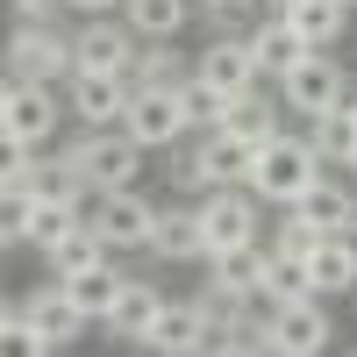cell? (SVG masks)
I'll return each mask as SVG.
<instances>
[{
  "label": "cell",
  "instance_id": "6da1fadb",
  "mask_svg": "<svg viewBox=\"0 0 357 357\" xmlns=\"http://www.w3.org/2000/svg\"><path fill=\"white\" fill-rule=\"evenodd\" d=\"M65 158L79 165V178L93 193H114V186H143V143L129 136V129H79L72 143H65Z\"/></svg>",
  "mask_w": 357,
  "mask_h": 357
},
{
  "label": "cell",
  "instance_id": "7a4b0ae2",
  "mask_svg": "<svg viewBox=\"0 0 357 357\" xmlns=\"http://www.w3.org/2000/svg\"><path fill=\"white\" fill-rule=\"evenodd\" d=\"M65 100H57L50 79H8V93H0V143L8 151H43L65 122Z\"/></svg>",
  "mask_w": 357,
  "mask_h": 357
},
{
  "label": "cell",
  "instance_id": "3957f363",
  "mask_svg": "<svg viewBox=\"0 0 357 357\" xmlns=\"http://www.w3.org/2000/svg\"><path fill=\"white\" fill-rule=\"evenodd\" d=\"M329 172L321 165V151H314V136H272L257 151V172H250V186H257V200L264 207H293L314 178Z\"/></svg>",
  "mask_w": 357,
  "mask_h": 357
},
{
  "label": "cell",
  "instance_id": "277c9868",
  "mask_svg": "<svg viewBox=\"0 0 357 357\" xmlns=\"http://www.w3.org/2000/svg\"><path fill=\"white\" fill-rule=\"evenodd\" d=\"M22 314H29V329H22V343H15V350H29V357H43V350H65V343H79L86 329H93V314H86V307L72 301V286H65V279H43V286H29Z\"/></svg>",
  "mask_w": 357,
  "mask_h": 357
},
{
  "label": "cell",
  "instance_id": "5b68a950",
  "mask_svg": "<svg viewBox=\"0 0 357 357\" xmlns=\"http://www.w3.org/2000/svg\"><path fill=\"white\" fill-rule=\"evenodd\" d=\"M72 65H79V43H72L65 22H15V36H8V79H50V86H65Z\"/></svg>",
  "mask_w": 357,
  "mask_h": 357
},
{
  "label": "cell",
  "instance_id": "8992f818",
  "mask_svg": "<svg viewBox=\"0 0 357 357\" xmlns=\"http://www.w3.org/2000/svg\"><path fill=\"white\" fill-rule=\"evenodd\" d=\"M86 222H93L107 243H114V257L122 250H151V236H158V200L143 193V186H114V193H93L79 207Z\"/></svg>",
  "mask_w": 357,
  "mask_h": 357
},
{
  "label": "cell",
  "instance_id": "52a82bcc",
  "mask_svg": "<svg viewBox=\"0 0 357 357\" xmlns=\"http://www.w3.org/2000/svg\"><path fill=\"white\" fill-rule=\"evenodd\" d=\"M272 86H279V100L301 114V122H314V114H329V107H343V100L357 93V86H350V72L336 65L329 50H307L301 65H293L286 79H272Z\"/></svg>",
  "mask_w": 357,
  "mask_h": 357
},
{
  "label": "cell",
  "instance_id": "ba28073f",
  "mask_svg": "<svg viewBox=\"0 0 357 357\" xmlns=\"http://www.w3.org/2000/svg\"><path fill=\"white\" fill-rule=\"evenodd\" d=\"M122 129L143 143V151H172V143H186V136H193L186 93H178V86H136V93H129V114H122Z\"/></svg>",
  "mask_w": 357,
  "mask_h": 357
},
{
  "label": "cell",
  "instance_id": "9c48e42d",
  "mask_svg": "<svg viewBox=\"0 0 357 357\" xmlns=\"http://www.w3.org/2000/svg\"><path fill=\"white\" fill-rule=\"evenodd\" d=\"M129 93H136L129 72H72L65 79V107H72L79 129H122Z\"/></svg>",
  "mask_w": 357,
  "mask_h": 357
},
{
  "label": "cell",
  "instance_id": "30bf717a",
  "mask_svg": "<svg viewBox=\"0 0 357 357\" xmlns=\"http://www.w3.org/2000/svg\"><path fill=\"white\" fill-rule=\"evenodd\" d=\"M72 43H79V65L72 72H136V50H143V36L122 15H79Z\"/></svg>",
  "mask_w": 357,
  "mask_h": 357
},
{
  "label": "cell",
  "instance_id": "8fae6325",
  "mask_svg": "<svg viewBox=\"0 0 357 357\" xmlns=\"http://www.w3.org/2000/svg\"><path fill=\"white\" fill-rule=\"evenodd\" d=\"M193 72L207 86H222V93H250V86L264 79L257 72V50H250V29H215V36L193 50Z\"/></svg>",
  "mask_w": 357,
  "mask_h": 357
},
{
  "label": "cell",
  "instance_id": "7c38bea8",
  "mask_svg": "<svg viewBox=\"0 0 357 357\" xmlns=\"http://www.w3.org/2000/svg\"><path fill=\"white\" fill-rule=\"evenodd\" d=\"M257 186H215V193H207L200 200V222H207V257H215V250H236V243H257Z\"/></svg>",
  "mask_w": 357,
  "mask_h": 357
},
{
  "label": "cell",
  "instance_id": "4fadbf2b",
  "mask_svg": "<svg viewBox=\"0 0 357 357\" xmlns=\"http://www.w3.org/2000/svg\"><path fill=\"white\" fill-rule=\"evenodd\" d=\"M329 314H321V293H307V301H286L272 321H264V343H272L279 357H321L329 350Z\"/></svg>",
  "mask_w": 357,
  "mask_h": 357
},
{
  "label": "cell",
  "instance_id": "5bb4252c",
  "mask_svg": "<svg viewBox=\"0 0 357 357\" xmlns=\"http://www.w3.org/2000/svg\"><path fill=\"white\" fill-rule=\"evenodd\" d=\"M151 257H158V264H207V222H200V200L178 193L172 207H158Z\"/></svg>",
  "mask_w": 357,
  "mask_h": 357
},
{
  "label": "cell",
  "instance_id": "9a60e30c",
  "mask_svg": "<svg viewBox=\"0 0 357 357\" xmlns=\"http://www.w3.org/2000/svg\"><path fill=\"white\" fill-rule=\"evenodd\" d=\"M143 350H158V357H200V350H215V321L200 314V301H165L158 314V329Z\"/></svg>",
  "mask_w": 357,
  "mask_h": 357
},
{
  "label": "cell",
  "instance_id": "2e32d148",
  "mask_svg": "<svg viewBox=\"0 0 357 357\" xmlns=\"http://www.w3.org/2000/svg\"><path fill=\"white\" fill-rule=\"evenodd\" d=\"M158 314H165V293H158V279H129V286H122V301H114V314L100 321V329H107L114 343H151Z\"/></svg>",
  "mask_w": 357,
  "mask_h": 357
},
{
  "label": "cell",
  "instance_id": "e0dca14e",
  "mask_svg": "<svg viewBox=\"0 0 357 357\" xmlns=\"http://www.w3.org/2000/svg\"><path fill=\"white\" fill-rule=\"evenodd\" d=\"M250 50H257V72H264V79H286V72L307 57V36H301L286 15H257V22H250Z\"/></svg>",
  "mask_w": 357,
  "mask_h": 357
},
{
  "label": "cell",
  "instance_id": "ac0fdd59",
  "mask_svg": "<svg viewBox=\"0 0 357 357\" xmlns=\"http://www.w3.org/2000/svg\"><path fill=\"white\" fill-rule=\"evenodd\" d=\"M107 257H114V243H107L93 222H79L65 243L43 250V272H50V279H79V272H93V264H107Z\"/></svg>",
  "mask_w": 357,
  "mask_h": 357
},
{
  "label": "cell",
  "instance_id": "d6986e66",
  "mask_svg": "<svg viewBox=\"0 0 357 357\" xmlns=\"http://www.w3.org/2000/svg\"><path fill=\"white\" fill-rule=\"evenodd\" d=\"M272 15H286L293 29H301L307 50H336L343 29H350V8H343V0H286V8H272Z\"/></svg>",
  "mask_w": 357,
  "mask_h": 357
},
{
  "label": "cell",
  "instance_id": "ffe728a7",
  "mask_svg": "<svg viewBox=\"0 0 357 357\" xmlns=\"http://www.w3.org/2000/svg\"><path fill=\"white\" fill-rule=\"evenodd\" d=\"M307 272H314V293L329 301V293H357V236H321L314 257H307Z\"/></svg>",
  "mask_w": 357,
  "mask_h": 357
},
{
  "label": "cell",
  "instance_id": "44dd1931",
  "mask_svg": "<svg viewBox=\"0 0 357 357\" xmlns=\"http://www.w3.org/2000/svg\"><path fill=\"white\" fill-rule=\"evenodd\" d=\"M293 207H307V215H314L321 229H329V236L357 229V186H343V178H329V172H321V178H314V186H307L301 200H293Z\"/></svg>",
  "mask_w": 357,
  "mask_h": 357
},
{
  "label": "cell",
  "instance_id": "7402d4cb",
  "mask_svg": "<svg viewBox=\"0 0 357 357\" xmlns=\"http://www.w3.org/2000/svg\"><path fill=\"white\" fill-rule=\"evenodd\" d=\"M136 86H186L193 79V57L178 50V36H151L136 50V72H129Z\"/></svg>",
  "mask_w": 357,
  "mask_h": 357
},
{
  "label": "cell",
  "instance_id": "603a6c76",
  "mask_svg": "<svg viewBox=\"0 0 357 357\" xmlns=\"http://www.w3.org/2000/svg\"><path fill=\"white\" fill-rule=\"evenodd\" d=\"M72 286V301L86 307V314H93V329H100V321L114 314V301H122V286H129V272H122V264H93V272H79V279H65Z\"/></svg>",
  "mask_w": 357,
  "mask_h": 357
},
{
  "label": "cell",
  "instance_id": "cb8c5ba5",
  "mask_svg": "<svg viewBox=\"0 0 357 357\" xmlns=\"http://www.w3.org/2000/svg\"><path fill=\"white\" fill-rule=\"evenodd\" d=\"M307 136H314L321 165H343V172L357 165V114H350V100H343V107H329V114H314Z\"/></svg>",
  "mask_w": 357,
  "mask_h": 357
},
{
  "label": "cell",
  "instance_id": "d4e9b609",
  "mask_svg": "<svg viewBox=\"0 0 357 357\" xmlns=\"http://www.w3.org/2000/svg\"><path fill=\"white\" fill-rule=\"evenodd\" d=\"M122 22L136 29L143 43H151V36H186L193 0H122Z\"/></svg>",
  "mask_w": 357,
  "mask_h": 357
},
{
  "label": "cell",
  "instance_id": "484cf974",
  "mask_svg": "<svg viewBox=\"0 0 357 357\" xmlns=\"http://www.w3.org/2000/svg\"><path fill=\"white\" fill-rule=\"evenodd\" d=\"M172 186L178 193H186V200H207V193H215L222 186V178H215V165H207V151H200V143H172Z\"/></svg>",
  "mask_w": 357,
  "mask_h": 357
},
{
  "label": "cell",
  "instance_id": "4316f807",
  "mask_svg": "<svg viewBox=\"0 0 357 357\" xmlns=\"http://www.w3.org/2000/svg\"><path fill=\"white\" fill-rule=\"evenodd\" d=\"M321 236H329V229H321L307 207H279V222H272V236H264V243H272V250H286V257H314V243H321Z\"/></svg>",
  "mask_w": 357,
  "mask_h": 357
},
{
  "label": "cell",
  "instance_id": "83f0119b",
  "mask_svg": "<svg viewBox=\"0 0 357 357\" xmlns=\"http://www.w3.org/2000/svg\"><path fill=\"white\" fill-rule=\"evenodd\" d=\"M178 93H186V114H193V129L207 136V129H229V107H236V93H222V86H207L200 72L178 86Z\"/></svg>",
  "mask_w": 357,
  "mask_h": 357
},
{
  "label": "cell",
  "instance_id": "f1b7e54d",
  "mask_svg": "<svg viewBox=\"0 0 357 357\" xmlns=\"http://www.w3.org/2000/svg\"><path fill=\"white\" fill-rule=\"evenodd\" d=\"M43 193V151H8L0 165V200H36Z\"/></svg>",
  "mask_w": 357,
  "mask_h": 357
},
{
  "label": "cell",
  "instance_id": "f546056e",
  "mask_svg": "<svg viewBox=\"0 0 357 357\" xmlns=\"http://www.w3.org/2000/svg\"><path fill=\"white\" fill-rule=\"evenodd\" d=\"M200 15L215 22V29H243V22L264 15V0H200Z\"/></svg>",
  "mask_w": 357,
  "mask_h": 357
},
{
  "label": "cell",
  "instance_id": "4dcf8cb0",
  "mask_svg": "<svg viewBox=\"0 0 357 357\" xmlns=\"http://www.w3.org/2000/svg\"><path fill=\"white\" fill-rule=\"evenodd\" d=\"M65 0H15V22H65Z\"/></svg>",
  "mask_w": 357,
  "mask_h": 357
},
{
  "label": "cell",
  "instance_id": "1f68e13d",
  "mask_svg": "<svg viewBox=\"0 0 357 357\" xmlns=\"http://www.w3.org/2000/svg\"><path fill=\"white\" fill-rule=\"evenodd\" d=\"M72 15H122V0H65Z\"/></svg>",
  "mask_w": 357,
  "mask_h": 357
},
{
  "label": "cell",
  "instance_id": "d6a6232c",
  "mask_svg": "<svg viewBox=\"0 0 357 357\" xmlns=\"http://www.w3.org/2000/svg\"><path fill=\"white\" fill-rule=\"evenodd\" d=\"M272 8H286V0H264V15H272Z\"/></svg>",
  "mask_w": 357,
  "mask_h": 357
},
{
  "label": "cell",
  "instance_id": "836d02e7",
  "mask_svg": "<svg viewBox=\"0 0 357 357\" xmlns=\"http://www.w3.org/2000/svg\"><path fill=\"white\" fill-rule=\"evenodd\" d=\"M350 114H357V93H350Z\"/></svg>",
  "mask_w": 357,
  "mask_h": 357
},
{
  "label": "cell",
  "instance_id": "e575fe53",
  "mask_svg": "<svg viewBox=\"0 0 357 357\" xmlns=\"http://www.w3.org/2000/svg\"><path fill=\"white\" fill-rule=\"evenodd\" d=\"M343 8H357V0H343Z\"/></svg>",
  "mask_w": 357,
  "mask_h": 357
},
{
  "label": "cell",
  "instance_id": "d590c367",
  "mask_svg": "<svg viewBox=\"0 0 357 357\" xmlns=\"http://www.w3.org/2000/svg\"><path fill=\"white\" fill-rule=\"evenodd\" d=\"M350 178H357V165H350Z\"/></svg>",
  "mask_w": 357,
  "mask_h": 357
},
{
  "label": "cell",
  "instance_id": "8d00e7d4",
  "mask_svg": "<svg viewBox=\"0 0 357 357\" xmlns=\"http://www.w3.org/2000/svg\"><path fill=\"white\" fill-rule=\"evenodd\" d=\"M350 301H357V293H350Z\"/></svg>",
  "mask_w": 357,
  "mask_h": 357
}]
</instances>
